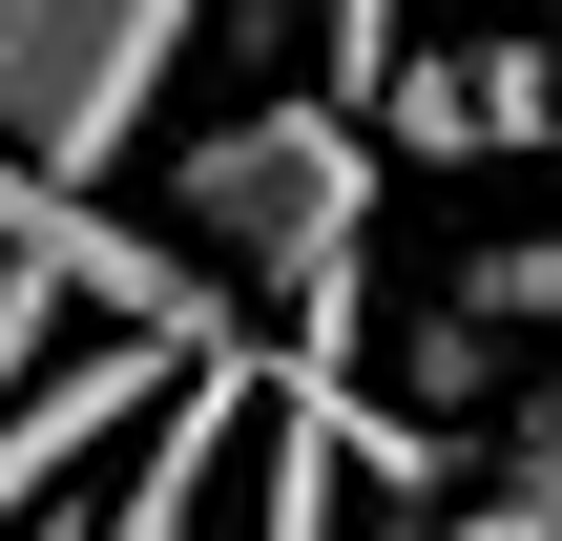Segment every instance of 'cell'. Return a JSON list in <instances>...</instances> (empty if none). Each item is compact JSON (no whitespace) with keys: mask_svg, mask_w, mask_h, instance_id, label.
I'll return each instance as SVG.
<instances>
[{"mask_svg":"<svg viewBox=\"0 0 562 541\" xmlns=\"http://www.w3.org/2000/svg\"><path fill=\"white\" fill-rule=\"evenodd\" d=\"M459 541H562V417H542V438H521V480H501V500H480V521H459Z\"/></svg>","mask_w":562,"mask_h":541,"instance_id":"9","label":"cell"},{"mask_svg":"<svg viewBox=\"0 0 562 541\" xmlns=\"http://www.w3.org/2000/svg\"><path fill=\"white\" fill-rule=\"evenodd\" d=\"M459 334H562V229H521V250H480L459 292H438Z\"/></svg>","mask_w":562,"mask_h":541,"instance_id":"7","label":"cell"},{"mask_svg":"<svg viewBox=\"0 0 562 541\" xmlns=\"http://www.w3.org/2000/svg\"><path fill=\"white\" fill-rule=\"evenodd\" d=\"M229 459H250V354L209 334V354H188V375L146 396V438H125V480H104V500H83L63 541H209V480H229Z\"/></svg>","mask_w":562,"mask_h":541,"instance_id":"4","label":"cell"},{"mask_svg":"<svg viewBox=\"0 0 562 541\" xmlns=\"http://www.w3.org/2000/svg\"><path fill=\"white\" fill-rule=\"evenodd\" d=\"M313 83L375 125V83H396V0H313Z\"/></svg>","mask_w":562,"mask_h":541,"instance_id":"8","label":"cell"},{"mask_svg":"<svg viewBox=\"0 0 562 541\" xmlns=\"http://www.w3.org/2000/svg\"><path fill=\"white\" fill-rule=\"evenodd\" d=\"M375 125H396L417 167L542 146V125H562V63H542V42H438V63H396V83H375Z\"/></svg>","mask_w":562,"mask_h":541,"instance_id":"5","label":"cell"},{"mask_svg":"<svg viewBox=\"0 0 562 541\" xmlns=\"http://www.w3.org/2000/svg\"><path fill=\"white\" fill-rule=\"evenodd\" d=\"M0 250H42L104 334H167V354H209V250H167V229H125V208H83L63 167H21L0 146Z\"/></svg>","mask_w":562,"mask_h":541,"instance_id":"3","label":"cell"},{"mask_svg":"<svg viewBox=\"0 0 562 541\" xmlns=\"http://www.w3.org/2000/svg\"><path fill=\"white\" fill-rule=\"evenodd\" d=\"M188 42H209V0H0V146L63 167V188H104L146 146V104H167Z\"/></svg>","mask_w":562,"mask_h":541,"instance_id":"2","label":"cell"},{"mask_svg":"<svg viewBox=\"0 0 562 541\" xmlns=\"http://www.w3.org/2000/svg\"><path fill=\"white\" fill-rule=\"evenodd\" d=\"M167 208H188V250H209V271H250L271 313H313V354L355 334V271H375V125H355L334 83H292V104L209 125Z\"/></svg>","mask_w":562,"mask_h":541,"instance_id":"1","label":"cell"},{"mask_svg":"<svg viewBox=\"0 0 562 541\" xmlns=\"http://www.w3.org/2000/svg\"><path fill=\"white\" fill-rule=\"evenodd\" d=\"M229 541H355V438H334L313 354H292V396L250 417V521H229Z\"/></svg>","mask_w":562,"mask_h":541,"instance_id":"6","label":"cell"}]
</instances>
